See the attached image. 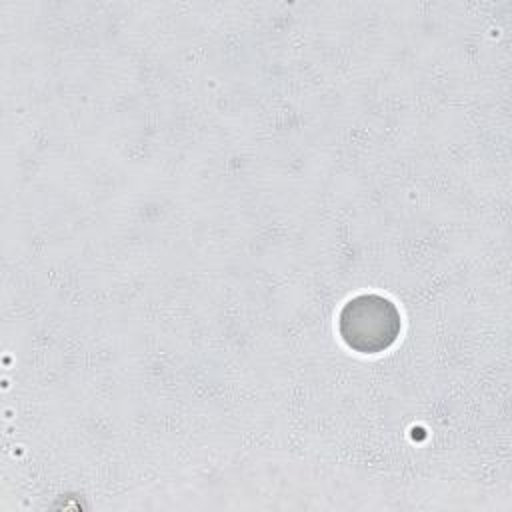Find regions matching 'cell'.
Returning a JSON list of instances; mask_svg holds the SVG:
<instances>
[{
	"label": "cell",
	"mask_w": 512,
	"mask_h": 512,
	"mask_svg": "<svg viewBox=\"0 0 512 512\" xmlns=\"http://www.w3.org/2000/svg\"><path fill=\"white\" fill-rule=\"evenodd\" d=\"M398 308L384 296L362 294L344 304L338 316V332L348 348L360 354L388 350L400 336Z\"/></svg>",
	"instance_id": "cell-1"
}]
</instances>
